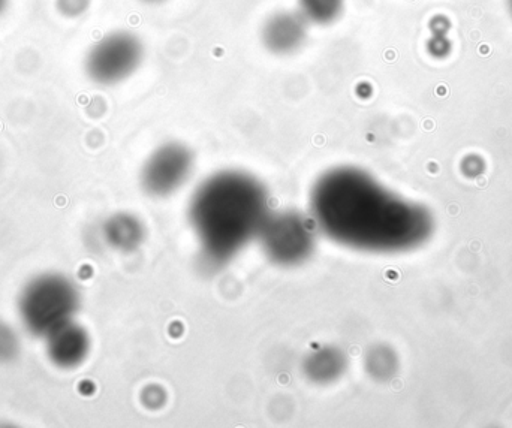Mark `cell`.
Masks as SVG:
<instances>
[{"label": "cell", "mask_w": 512, "mask_h": 428, "mask_svg": "<svg viewBox=\"0 0 512 428\" xmlns=\"http://www.w3.org/2000/svg\"><path fill=\"white\" fill-rule=\"evenodd\" d=\"M89 0H57V9L69 18L78 17L87 11Z\"/></svg>", "instance_id": "cell-13"}, {"label": "cell", "mask_w": 512, "mask_h": 428, "mask_svg": "<svg viewBox=\"0 0 512 428\" xmlns=\"http://www.w3.org/2000/svg\"><path fill=\"white\" fill-rule=\"evenodd\" d=\"M309 21L300 11L274 12L265 20L261 29V41L274 56L297 53L306 44Z\"/></svg>", "instance_id": "cell-7"}, {"label": "cell", "mask_w": 512, "mask_h": 428, "mask_svg": "<svg viewBox=\"0 0 512 428\" xmlns=\"http://www.w3.org/2000/svg\"><path fill=\"white\" fill-rule=\"evenodd\" d=\"M9 6V0H0V17H2L3 12L8 9Z\"/></svg>", "instance_id": "cell-14"}, {"label": "cell", "mask_w": 512, "mask_h": 428, "mask_svg": "<svg viewBox=\"0 0 512 428\" xmlns=\"http://www.w3.org/2000/svg\"><path fill=\"white\" fill-rule=\"evenodd\" d=\"M47 339L48 355L51 361L63 369L80 366L89 354V336L83 328L72 322L51 334Z\"/></svg>", "instance_id": "cell-8"}, {"label": "cell", "mask_w": 512, "mask_h": 428, "mask_svg": "<svg viewBox=\"0 0 512 428\" xmlns=\"http://www.w3.org/2000/svg\"><path fill=\"white\" fill-rule=\"evenodd\" d=\"M298 11L309 24L327 26L339 20L343 12V0H298Z\"/></svg>", "instance_id": "cell-11"}, {"label": "cell", "mask_w": 512, "mask_h": 428, "mask_svg": "<svg viewBox=\"0 0 512 428\" xmlns=\"http://www.w3.org/2000/svg\"><path fill=\"white\" fill-rule=\"evenodd\" d=\"M316 229L313 219L288 210L268 216L258 238L271 262L280 267H295L315 250Z\"/></svg>", "instance_id": "cell-4"}, {"label": "cell", "mask_w": 512, "mask_h": 428, "mask_svg": "<svg viewBox=\"0 0 512 428\" xmlns=\"http://www.w3.org/2000/svg\"><path fill=\"white\" fill-rule=\"evenodd\" d=\"M143 2H146V3H161V2H165V0H143Z\"/></svg>", "instance_id": "cell-15"}, {"label": "cell", "mask_w": 512, "mask_h": 428, "mask_svg": "<svg viewBox=\"0 0 512 428\" xmlns=\"http://www.w3.org/2000/svg\"><path fill=\"white\" fill-rule=\"evenodd\" d=\"M144 45L134 33L111 32L92 45L84 69L90 80L102 86H113L131 77L143 62Z\"/></svg>", "instance_id": "cell-5"}, {"label": "cell", "mask_w": 512, "mask_h": 428, "mask_svg": "<svg viewBox=\"0 0 512 428\" xmlns=\"http://www.w3.org/2000/svg\"><path fill=\"white\" fill-rule=\"evenodd\" d=\"M20 352L17 334L5 322L0 321V363L14 361Z\"/></svg>", "instance_id": "cell-12"}, {"label": "cell", "mask_w": 512, "mask_h": 428, "mask_svg": "<svg viewBox=\"0 0 512 428\" xmlns=\"http://www.w3.org/2000/svg\"><path fill=\"white\" fill-rule=\"evenodd\" d=\"M310 210L319 231L351 249H402L417 234L414 209L355 167L322 174L310 192Z\"/></svg>", "instance_id": "cell-1"}, {"label": "cell", "mask_w": 512, "mask_h": 428, "mask_svg": "<svg viewBox=\"0 0 512 428\" xmlns=\"http://www.w3.org/2000/svg\"><path fill=\"white\" fill-rule=\"evenodd\" d=\"M77 289L66 277L44 274L27 283L21 292L20 316L27 330L36 336L50 337L71 324L78 309Z\"/></svg>", "instance_id": "cell-3"}, {"label": "cell", "mask_w": 512, "mask_h": 428, "mask_svg": "<svg viewBox=\"0 0 512 428\" xmlns=\"http://www.w3.org/2000/svg\"><path fill=\"white\" fill-rule=\"evenodd\" d=\"M510 8H511V11H512V0H510Z\"/></svg>", "instance_id": "cell-16"}, {"label": "cell", "mask_w": 512, "mask_h": 428, "mask_svg": "<svg viewBox=\"0 0 512 428\" xmlns=\"http://www.w3.org/2000/svg\"><path fill=\"white\" fill-rule=\"evenodd\" d=\"M270 216L268 192L245 171H219L204 180L189 206V219L201 253L212 264H225L242 252Z\"/></svg>", "instance_id": "cell-2"}, {"label": "cell", "mask_w": 512, "mask_h": 428, "mask_svg": "<svg viewBox=\"0 0 512 428\" xmlns=\"http://www.w3.org/2000/svg\"><path fill=\"white\" fill-rule=\"evenodd\" d=\"M194 155L180 143L158 147L144 164L141 185L153 197H168L179 191L191 176Z\"/></svg>", "instance_id": "cell-6"}, {"label": "cell", "mask_w": 512, "mask_h": 428, "mask_svg": "<svg viewBox=\"0 0 512 428\" xmlns=\"http://www.w3.org/2000/svg\"><path fill=\"white\" fill-rule=\"evenodd\" d=\"M104 235L107 243L114 249L128 252L141 243L144 229L135 217L129 214H117L105 223Z\"/></svg>", "instance_id": "cell-10"}, {"label": "cell", "mask_w": 512, "mask_h": 428, "mask_svg": "<svg viewBox=\"0 0 512 428\" xmlns=\"http://www.w3.org/2000/svg\"><path fill=\"white\" fill-rule=\"evenodd\" d=\"M346 369V358L340 349L325 348L310 352L304 360V375L313 384H333L337 379L342 378Z\"/></svg>", "instance_id": "cell-9"}]
</instances>
